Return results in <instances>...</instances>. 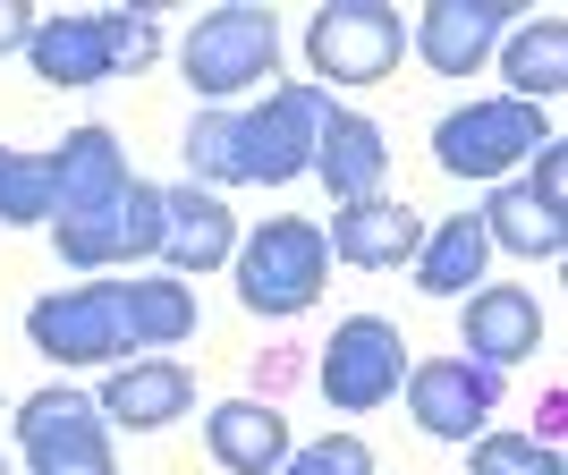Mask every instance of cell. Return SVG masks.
Segmentation results:
<instances>
[{
  "mask_svg": "<svg viewBox=\"0 0 568 475\" xmlns=\"http://www.w3.org/2000/svg\"><path fill=\"white\" fill-rule=\"evenodd\" d=\"M51 230L60 263L77 272H128L162 255V188H144L111 128H69L51 153Z\"/></svg>",
  "mask_w": 568,
  "mask_h": 475,
  "instance_id": "1",
  "label": "cell"
},
{
  "mask_svg": "<svg viewBox=\"0 0 568 475\" xmlns=\"http://www.w3.org/2000/svg\"><path fill=\"white\" fill-rule=\"evenodd\" d=\"M339 102L306 77H281L263 85L255 111H195L187 119V170L195 188H288L314 170V144L332 128Z\"/></svg>",
  "mask_w": 568,
  "mask_h": 475,
  "instance_id": "2",
  "label": "cell"
},
{
  "mask_svg": "<svg viewBox=\"0 0 568 475\" xmlns=\"http://www.w3.org/2000/svg\"><path fill=\"white\" fill-rule=\"evenodd\" d=\"M162 51V9H60L34 26V77L43 85H102V77H136Z\"/></svg>",
  "mask_w": 568,
  "mask_h": 475,
  "instance_id": "3",
  "label": "cell"
},
{
  "mask_svg": "<svg viewBox=\"0 0 568 475\" xmlns=\"http://www.w3.org/2000/svg\"><path fill=\"white\" fill-rule=\"evenodd\" d=\"M237 306L246 314H306L314 297H323V281H332V246H323V230L297 213H272L255 238H237Z\"/></svg>",
  "mask_w": 568,
  "mask_h": 475,
  "instance_id": "4",
  "label": "cell"
},
{
  "mask_svg": "<svg viewBox=\"0 0 568 475\" xmlns=\"http://www.w3.org/2000/svg\"><path fill=\"white\" fill-rule=\"evenodd\" d=\"M26 340L51 365H128V348H136L128 281H85V289H60V297H34L26 306Z\"/></svg>",
  "mask_w": 568,
  "mask_h": 475,
  "instance_id": "5",
  "label": "cell"
},
{
  "mask_svg": "<svg viewBox=\"0 0 568 475\" xmlns=\"http://www.w3.org/2000/svg\"><path fill=\"white\" fill-rule=\"evenodd\" d=\"M187 85L195 94H246V85H272L281 77V18L272 9H255V0H230V9H213V18H195L187 34Z\"/></svg>",
  "mask_w": 568,
  "mask_h": 475,
  "instance_id": "6",
  "label": "cell"
},
{
  "mask_svg": "<svg viewBox=\"0 0 568 475\" xmlns=\"http://www.w3.org/2000/svg\"><path fill=\"white\" fill-rule=\"evenodd\" d=\"M551 144V119L535 111V102H467V111H450L442 128H433V162L450 170V179H509L518 162H535Z\"/></svg>",
  "mask_w": 568,
  "mask_h": 475,
  "instance_id": "7",
  "label": "cell"
},
{
  "mask_svg": "<svg viewBox=\"0 0 568 475\" xmlns=\"http://www.w3.org/2000/svg\"><path fill=\"white\" fill-rule=\"evenodd\" d=\"M399 51H407V26L382 0H332V9L306 18V60L323 77V94L332 85H382L399 69Z\"/></svg>",
  "mask_w": 568,
  "mask_h": 475,
  "instance_id": "8",
  "label": "cell"
},
{
  "mask_svg": "<svg viewBox=\"0 0 568 475\" xmlns=\"http://www.w3.org/2000/svg\"><path fill=\"white\" fill-rule=\"evenodd\" d=\"M18 451L34 475H111V425L85 391H34L18 400Z\"/></svg>",
  "mask_w": 568,
  "mask_h": 475,
  "instance_id": "9",
  "label": "cell"
},
{
  "mask_svg": "<svg viewBox=\"0 0 568 475\" xmlns=\"http://www.w3.org/2000/svg\"><path fill=\"white\" fill-rule=\"evenodd\" d=\"M314 382H323V400L348 407V416L399 400V382H407L399 323H382V314H348V323L332 332V348H323V365H314Z\"/></svg>",
  "mask_w": 568,
  "mask_h": 475,
  "instance_id": "10",
  "label": "cell"
},
{
  "mask_svg": "<svg viewBox=\"0 0 568 475\" xmlns=\"http://www.w3.org/2000/svg\"><path fill=\"white\" fill-rule=\"evenodd\" d=\"M407 416L433 433V442H475V433L500 416V374L475 365V356H433V365H407Z\"/></svg>",
  "mask_w": 568,
  "mask_h": 475,
  "instance_id": "11",
  "label": "cell"
},
{
  "mask_svg": "<svg viewBox=\"0 0 568 475\" xmlns=\"http://www.w3.org/2000/svg\"><path fill=\"white\" fill-rule=\"evenodd\" d=\"M509 26H518V18H509L500 0H433L425 18L407 26V51H416L425 69H442V77H475L500 51Z\"/></svg>",
  "mask_w": 568,
  "mask_h": 475,
  "instance_id": "12",
  "label": "cell"
},
{
  "mask_svg": "<svg viewBox=\"0 0 568 475\" xmlns=\"http://www.w3.org/2000/svg\"><path fill=\"white\" fill-rule=\"evenodd\" d=\"M237 255V213L221 204L213 188H162V263L179 281H204Z\"/></svg>",
  "mask_w": 568,
  "mask_h": 475,
  "instance_id": "13",
  "label": "cell"
},
{
  "mask_svg": "<svg viewBox=\"0 0 568 475\" xmlns=\"http://www.w3.org/2000/svg\"><path fill=\"white\" fill-rule=\"evenodd\" d=\"M102 425H128V433H162L195 407V374L170 365V356H128L111 382H102Z\"/></svg>",
  "mask_w": 568,
  "mask_h": 475,
  "instance_id": "14",
  "label": "cell"
},
{
  "mask_svg": "<svg viewBox=\"0 0 568 475\" xmlns=\"http://www.w3.org/2000/svg\"><path fill=\"white\" fill-rule=\"evenodd\" d=\"M323 246H332L339 263H356V272H399V263H416V246H425V221L407 213V204H390V195H365V204H339L332 213Z\"/></svg>",
  "mask_w": 568,
  "mask_h": 475,
  "instance_id": "15",
  "label": "cell"
},
{
  "mask_svg": "<svg viewBox=\"0 0 568 475\" xmlns=\"http://www.w3.org/2000/svg\"><path fill=\"white\" fill-rule=\"evenodd\" d=\"M458 348H467L475 365L509 374L518 356L544 348V306H535L526 289H475V297H467V332H458Z\"/></svg>",
  "mask_w": 568,
  "mask_h": 475,
  "instance_id": "16",
  "label": "cell"
},
{
  "mask_svg": "<svg viewBox=\"0 0 568 475\" xmlns=\"http://www.w3.org/2000/svg\"><path fill=\"white\" fill-rule=\"evenodd\" d=\"M314 179L332 188V204H365V195H382V179H390V144H382V128L365 111H332L323 144H314Z\"/></svg>",
  "mask_w": 568,
  "mask_h": 475,
  "instance_id": "17",
  "label": "cell"
},
{
  "mask_svg": "<svg viewBox=\"0 0 568 475\" xmlns=\"http://www.w3.org/2000/svg\"><path fill=\"white\" fill-rule=\"evenodd\" d=\"M204 442H213V458L230 475H281V458L297 451V442H288V416L272 400H221L213 416H204Z\"/></svg>",
  "mask_w": 568,
  "mask_h": 475,
  "instance_id": "18",
  "label": "cell"
},
{
  "mask_svg": "<svg viewBox=\"0 0 568 475\" xmlns=\"http://www.w3.org/2000/svg\"><path fill=\"white\" fill-rule=\"evenodd\" d=\"M500 77H509V102H535L544 111L568 85V18H535L500 34Z\"/></svg>",
  "mask_w": 568,
  "mask_h": 475,
  "instance_id": "19",
  "label": "cell"
},
{
  "mask_svg": "<svg viewBox=\"0 0 568 475\" xmlns=\"http://www.w3.org/2000/svg\"><path fill=\"white\" fill-rule=\"evenodd\" d=\"M484 221L475 213H450V221H433L425 246H416V289L425 297H467V281H484Z\"/></svg>",
  "mask_w": 568,
  "mask_h": 475,
  "instance_id": "20",
  "label": "cell"
},
{
  "mask_svg": "<svg viewBox=\"0 0 568 475\" xmlns=\"http://www.w3.org/2000/svg\"><path fill=\"white\" fill-rule=\"evenodd\" d=\"M484 246H509V255H560L568 246V221L551 213V204H535V195H526V179H509V188H493V204H484Z\"/></svg>",
  "mask_w": 568,
  "mask_h": 475,
  "instance_id": "21",
  "label": "cell"
},
{
  "mask_svg": "<svg viewBox=\"0 0 568 475\" xmlns=\"http://www.w3.org/2000/svg\"><path fill=\"white\" fill-rule=\"evenodd\" d=\"M128 323H136V348H179L195 332V289L170 272V281H128Z\"/></svg>",
  "mask_w": 568,
  "mask_h": 475,
  "instance_id": "22",
  "label": "cell"
},
{
  "mask_svg": "<svg viewBox=\"0 0 568 475\" xmlns=\"http://www.w3.org/2000/svg\"><path fill=\"white\" fill-rule=\"evenodd\" d=\"M0 221L9 230L51 221V153H9L0 144Z\"/></svg>",
  "mask_w": 568,
  "mask_h": 475,
  "instance_id": "23",
  "label": "cell"
},
{
  "mask_svg": "<svg viewBox=\"0 0 568 475\" xmlns=\"http://www.w3.org/2000/svg\"><path fill=\"white\" fill-rule=\"evenodd\" d=\"M467 475H560V451L535 433H475Z\"/></svg>",
  "mask_w": 568,
  "mask_h": 475,
  "instance_id": "24",
  "label": "cell"
},
{
  "mask_svg": "<svg viewBox=\"0 0 568 475\" xmlns=\"http://www.w3.org/2000/svg\"><path fill=\"white\" fill-rule=\"evenodd\" d=\"M281 475H374V451H365L356 433H323V442H306V451H288Z\"/></svg>",
  "mask_w": 568,
  "mask_h": 475,
  "instance_id": "25",
  "label": "cell"
},
{
  "mask_svg": "<svg viewBox=\"0 0 568 475\" xmlns=\"http://www.w3.org/2000/svg\"><path fill=\"white\" fill-rule=\"evenodd\" d=\"M526 195H535V204H551V213H560V195H568V153H560V137H551L544 153H535V179H526Z\"/></svg>",
  "mask_w": 568,
  "mask_h": 475,
  "instance_id": "26",
  "label": "cell"
},
{
  "mask_svg": "<svg viewBox=\"0 0 568 475\" xmlns=\"http://www.w3.org/2000/svg\"><path fill=\"white\" fill-rule=\"evenodd\" d=\"M34 26H43V18H34L26 0H0V51H26V43H34Z\"/></svg>",
  "mask_w": 568,
  "mask_h": 475,
  "instance_id": "27",
  "label": "cell"
},
{
  "mask_svg": "<svg viewBox=\"0 0 568 475\" xmlns=\"http://www.w3.org/2000/svg\"><path fill=\"white\" fill-rule=\"evenodd\" d=\"M0 475H9V458H0Z\"/></svg>",
  "mask_w": 568,
  "mask_h": 475,
  "instance_id": "28",
  "label": "cell"
}]
</instances>
